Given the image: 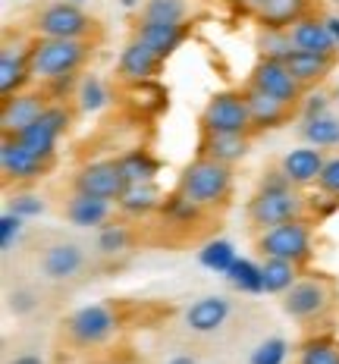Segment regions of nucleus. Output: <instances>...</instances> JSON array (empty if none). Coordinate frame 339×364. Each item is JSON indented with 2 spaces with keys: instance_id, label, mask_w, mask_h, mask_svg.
Here are the masks:
<instances>
[{
  "instance_id": "obj_1",
  "label": "nucleus",
  "mask_w": 339,
  "mask_h": 364,
  "mask_svg": "<svg viewBox=\"0 0 339 364\" xmlns=\"http://www.w3.org/2000/svg\"><path fill=\"white\" fill-rule=\"evenodd\" d=\"M308 210V201L298 186H292L280 170H274L267 179H261L258 192L252 195L245 214L254 230H267V226L286 223V220H301Z\"/></svg>"
},
{
  "instance_id": "obj_2",
  "label": "nucleus",
  "mask_w": 339,
  "mask_h": 364,
  "mask_svg": "<svg viewBox=\"0 0 339 364\" xmlns=\"http://www.w3.org/2000/svg\"><path fill=\"white\" fill-rule=\"evenodd\" d=\"M92 57V41H75V38H32L28 63H32V79L41 82H70L75 73Z\"/></svg>"
},
{
  "instance_id": "obj_3",
  "label": "nucleus",
  "mask_w": 339,
  "mask_h": 364,
  "mask_svg": "<svg viewBox=\"0 0 339 364\" xmlns=\"http://www.w3.org/2000/svg\"><path fill=\"white\" fill-rule=\"evenodd\" d=\"M176 192L201 208H220L232 195V166L198 154L192 164L183 166Z\"/></svg>"
},
{
  "instance_id": "obj_4",
  "label": "nucleus",
  "mask_w": 339,
  "mask_h": 364,
  "mask_svg": "<svg viewBox=\"0 0 339 364\" xmlns=\"http://www.w3.org/2000/svg\"><path fill=\"white\" fill-rule=\"evenodd\" d=\"M254 245H258L261 257H283V261H292V264H298V267H305L314 255V232L305 217L286 220V223L261 230Z\"/></svg>"
},
{
  "instance_id": "obj_5",
  "label": "nucleus",
  "mask_w": 339,
  "mask_h": 364,
  "mask_svg": "<svg viewBox=\"0 0 339 364\" xmlns=\"http://www.w3.org/2000/svg\"><path fill=\"white\" fill-rule=\"evenodd\" d=\"M35 35L44 38H75V41H92V38L101 32L97 28V19L88 16L79 4H70V0H57V4H48L35 13L32 19Z\"/></svg>"
},
{
  "instance_id": "obj_6",
  "label": "nucleus",
  "mask_w": 339,
  "mask_h": 364,
  "mask_svg": "<svg viewBox=\"0 0 339 364\" xmlns=\"http://www.w3.org/2000/svg\"><path fill=\"white\" fill-rule=\"evenodd\" d=\"M117 330H119V314H117L113 305H107V301L75 308L72 314L63 321V333L70 336V343L79 346V348L104 346Z\"/></svg>"
},
{
  "instance_id": "obj_7",
  "label": "nucleus",
  "mask_w": 339,
  "mask_h": 364,
  "mask_svg": "<svg viewBox=\"0 0 339 364\" xmlns=\"http://www.w3.org/2000/svg\"><path fill=\"white\" fill-rule=\"evenodd\" d=\"M198 126L201 132H236V135L254 132L245 91H217L205 104V110H201Z\"/></svg>"
},
{
  "instance_id": "obj_8",
  "label": "nucleus",
  "mask_w": 339,
  "mask_h": 364,
  "mask_svg": "<svg viewBox=\"0 0 339 364\" xmlns=\"http://www.w3.org/2000/svg\"><path fill=\"white\" fill-rule=\"evenodd\" d=\"M333 305V283L323 277H298L289 292H283V311L298 323L318 321Z\"/></svg>"
},
{
  "instance_id": "obj_9",
  "label": "nucleus",
  "mask_w": 339,
  "mask_h": 364,
  "mask_svg": "<svg viewBox=\"0 0 339 364\" xmlns=\"http://www.w3.org/2000/svg\"><path fill=\"white\" fill-rule=\"evenodd\" d=\"M85 248L70 239H54L38 252V270L48 283H70L85 270Z\"/></svg>"
},
{
  "instance_id": "obj_10",
  "label": "nucleus",
  "mask_w": 339,
  "mask_h": 364,
  "mask_svg": "<svg viewBox=\"0 0 339 364\" xmlns=\"http://www.w3.org/2000/svg\"><path fill=\"white\" fill-rule=\"evenodd\" d=\"M66 129H70V110L60 107V104H48V110L41 113V119L32 123L22 135H16V139L32 151V154H38L41 161L50 164L54 161V154H57L60 135H63Z\"/></svg>"
},
{
  "instance_id": "obj_11",
  "label": "nucleus",
  "mask_w": 339,
  "mask_h": 364,
  "mask_svg": "<svg viewBox=\"0 0 339 364\" xmlns=\"http://www.w3.org/2000/svg\"><path fill=\"white\" fill-rule=\"evenodd\" d=\"M75 192L82 195H95V198H107V201H119V195L126 192L129 179H126L123 166L117 161H95L85 164L79 173H75Z\"/></svg>"
},
{
  "instance_id": "obj_12",
  "label": "nucleus",
  "mask_w": 339,
  "mask_h": 364,
  "mask_svg": "<svg viewBox=\"0 0 339 364\" xmlns=\"http://www.w3.org/2000/svg\"><path fill=\"white\" fill-rule=\"evenodd\" d=\"M248 88H258L264 95H274L286 104H296L301 101L305 88L296 82V75L289 73V66L283 60H267V57H258V63L252 66V75H248Z\"/></svg>"
},
{
  "instance_id": "obj_13",
  "label": "nucleus",
  "mask_w": 339,
  "mask_h": 364,
  "mask_svg": "<svg viewBox=\"0 0 339 364\" xmlns=\"http://www.w3.org/2000/svg\"><path fill=\"white\" fill-rule=\"evenodd\" d=\"M232 314V301L230 295H201L192 305L185 308L183 323L188 333H198V336H208V333H217L226 327Z\"/></svg>"
},
{
  "instance_id": "obj_14",
  "label": "nucleus",
  "mask_w": 339,
  "mask_h": 364,
  "mask_svg": "<svg viewBox=\"0 0 339 364\" xmlns=\"http://www.w3.org/2000/svg\"><path fill=\"white\" fill-rule=\"evenodd\" d=\"M261 28H289L296 19L308 16V0H236Z\"/></svg>"
},
{
  "instance_id": "obj_15",
  "label": "nucleus",
  "mask_w": 339,
  "mask_h": 364,
  "mask_svg": "<svg viewBox=\"0 0 339 364\" xmlns=\"http://www.w3.org/2000/svg\"><path fill=\"white\" fill-rule=\"evenodd\" d=\"M48 110L41 95L35 91H16V95L4 97V110H0V126H4V135L16 139L22 135L32 123L41 119V113Z\"/></svg>"
},
{
  "instance_id": "obj_16",
  "label": "nucleus",
  "mask_w": 339,
  "mask_h": 364,
  "mask_svg": "<svg viewBox=\"0 0 339 364\" xmlns=\"http://www.w3.org/2000/svg\"><path fill=\"white\" fill-rule=\"evenodd\" d=\"M161 66H163V60L157 57L145 41L132 38L123 48V54H119L117 73L126 85H148V82H154V75L161 73Z\"/></svg>"
},
{
  "instance_id": "obj_17",
  "label": "nucleus",
  "mask_w": 339,
  "mask_h": 364,
  "mask_svg": "<svg viewBox=\"0 0 339 364\" xmlns=\"http://www.w3.org/2000/svg\"><path fill=\"white\" fill-rule=\"evenodd\" d=\"M0 170H4V176L10 182H32L48 170V161L32 154L19 139L4 135V145H0Z\"/></svg>"
},
{
  "instance_id": "obj_18",
  "label": "nucleus",
  "mask_w": 339,
  "mask_h": 364,
  "mask_svg": "<svg viewBox=\"0 0 339 364\" xmlns=\"http://www.w3.org/2000/svg\"><path fill=\"white\" fill-rule=\"evenodd\" d=\"M323 151L314 148V145H301V148H292L286 151L280 157V164H276V170L283 173L286 179L292 182V186L298 188H308V186H318V176L323 170Z\"/></svg>"
},
{
  "instance_id": "obj_19",
  "label": "nucleus",
  "mask_w": 339,
  "mask_h": 364,
  "mask_svg": "<svg viewBox=\"0 0 339 364\" xmlns=\"http://www.w3.org/2000/svg\"><path fill=\"white\" fill-rule=\"evenodd\" d=\"M289 38L296 44V50H308V54H323V57H336L339 44L333 32H330L327 19L318 16H301L289 26Z\"/></svg>"
},
{
  "instance_id": "obj_20",
  "label": "nucleus",
  "mask_w": 339,
  "mask_h": 364,
  "mask_svg": "<svg viewBox=\"0 0 339 364\" xmlns=\"http://www.w3.org/2000/svg\"><path fill=\"white\" fill-rule=\"evenodd\" d=\"M28 50H32V41H19L16 48H13V44H6V48L0 50V95H4V97L22 91V88H26V82L32 79Z\"/></svg>"
},
{
  "instance_id": "obj_21",
  "label": "nucleus",
  "mask_w": 339,
  "mask_h": 364,
  "mask_svg": "<svg viewBox=\"0 0 339 364\" xmlns=\"http://www.w3.org/2000/svg\"><path fill=\"white\" fill-rule=\"evenodd\" d=\"M135 38L145 41L157 57L167 63V60L183 48V41L188 38V26H173V22H148V19H139L135 26Z\"/></svg>"
},
{
  "instance_id": "obj_22",
  "label": "nucleus",
  "mask_w": 339,
  "mask_h": 364,
  "mask_svg": "<svg viewBox=\"0 0 339 364\" xmlns=\"http://www.w3.org/2000/svg\"><path fill=\"white\" fill-rule=\"evenodd\" d=\"M113 204L107 198H95V195H82L75 192L70 201H66V220L79 230H101V226L110 223L113 217Z\"/></svg>"
},
{
  "instance_id": "obj_23",
  "label": "nucleus",
  "mask_w": 339,
  "mask_h": 364,
  "mask_svg": "<svg viewBox=\"0 0 339 364\" xmlns=\"http://www.w3.org/2000/svg\"><path fill=\"white\" fill-rule=\"evenodd\" d=\"M248 148V135H236V132H201V141H198V154L201 157H210V161H220L226 166L245 161Z\"/></svg>"
},
{
  "instance_id": "obj_24",
  "label": "nucleus",
  "mask_w": 339,
  "mask_h": 364,
  "mask_svg": "<svg viewBox=\"0 0 339 364\" xmlns=\"http://www.w3.org/2000/svg\"><path fill=\"white\" fill-rule=\"evenodd\" d=\"M245 97H248V110H252V126L258 129V132L283 126L286 119L292 117V104H286L274 95H264V91H258V88L245 85Z\"/></svg>"
},
{
  "instance_id": "obj_25",
  "label": "nucleus",
  "mask_w": 339,
  "mask_h": 364,
  "mask_svg": "<svg viewBox=\"0 0 339 364\" xmlns=\"http://www.w3.org/2000/svg\"><path fill=\"white\" fill-rule=\"evenodd\" d=\"M117 208L129 217H145V214H151V210L163 208V192H161L157 182H129L126 192L119 195Z\"/></svg>"
},
{
  "instance_id": "obj_26",
  "label": "nucleus",
  "mask_w": 339,
  "mask_h": 364,
  "mask_svg": "<svg viewBox=\"0 0 339 364\" xmlns=\"http://www.w3.org/2000/svg\"><path fill=\"white\" fill-rule=\"evenodd\" d=\"M289 73L296 75V82L301 88H311L323 82L336 66V57H323V54H308V50H296L289 60H286Z\"/></svg>"
},
{
  "instance_id": "obj_27",
  "label": "nucleus",
  "mask_w": 339,
  "mask_h": 364,
  "mask_svg": "<svg viewBox=\"0 0 339 364\" xmlns=\"http://www.w3.org/2000/svg\"><path fill=\"white\" fill-rule=\"evenodd\" d=\"M301 267L292 261H283V257H264L261 261V277H264V292L267 295H283L289 292L292 286L298 283Z\"/></svg>"
},
{
  "instance_id": "obj_28",
  "label": "nucleus",
  "mask_w": 339,
  "mask_h": 364,
  "mask_svg": "<svg viewBox=\"0 0 339 364\" xmlns=\"http://www.w3.org/2000/svg\"><path fill=\"white\" fill-rule=\"evenodd\" d=\"M301 139L314 148H336L339 145V117L323 113L314 119H301Z\"/></svg>"
},
{
  "instance_id": "obj_29",
  "label": "nucleus",
  "mask_w": 339,
  "mask_h": 364,
  "mask_svg": "<svg viewBox=\"0 0 339 364\" xmlns=\"http://www.w3.org/2000/svg\"><path fill=\"white\" fill-rule=\"evenodd\" d=\"M226 283L242 295H258L264 292V277H261V264H254L252 257H236L230 270H226Z\"/></svg>"
},
{
  "instance_id": "obj_30",
  "label": "nucleus",
  "mask_w": 339,
  "mask_h": 364,
  "mask_svg": "<svg viewBox=\"0 0 339 364\" xmlns=\"http://www.w3.org/2000/svg\"><path fill=\"white\" fill-rule=\"evenodd\" d=\"M254 50L258 57H267V60H289L296 54V44L289 38V28H261L258 38H254Z\"/></svg>"
},
{
  "instance_id": "obj_31",
  "label": "nucleus",
  "mask_w": 339,
  "mask_h": 364,
  "mask_svg": "<svg viewBox=\"0 0 339 364\" xmlns=\"http://www.w3.org/2000/svg\"><path fill=\"white\" fill-rule=\"evenodd\" d=\"M95 248L101 257H119L132 248V230L129 223H107L97 230Z\"/></svg>"
},
{
  "instance_id": "obj_32",
  "label": "nucleus",
  "mask_w": 339,
  "mask_h": 364,
  "mask_svg": "<svg viewBox=\"0 0 339 364\" xmlns=\"http://www.w3.org/2000/svg\"><path fill=\"white\" fill-rule=\"evenodd\" d=\"M119 166H123L129 182H157V176H161V161L148 151H129V154L119 157Z\"/></svg>"
},
{
  "instance_id": "obj_33",
  "label": "nucleus",
  "mask_w": 339,
  "mask_h": 364,
  "mask_svg": "<svg viewBox=\"0 0 339 364\" xmlns=\"http://www.w3.org/2000/svg\"><path fill=\"white\" fill-rule=\"evenodd\" d=\"M110 101V91L97 75H82L79 85H75V104H79L82 113H97L104 110Z\"/></svg>"
},
{
  "instance_id": "obj_34",
  "label": "nucleus",
  "mask_w": 339,
  "mask_h": 364,
  "mask_svg": "<svg viewBox=\"0 0 339 364\" xmlns=\"http://www.w3.org/2000/svg\"><path fill=\"white\" fill-rule=\"evenodd\" d=\"M296 364H339V339L314 336L308 343H301Z\"/></svg>"
},
{
  "instance_id": "obj_35",
  "label": "nucleus",
  "mask_w": 339,
  "mask_h": 364,
  "mask_svg": "<svg viewBox=\"0 0 339 364\" xmlns=\"http://www.w3.org/2000/svg\"><path fill=\"white\" fill-rule=\"evenodd\" d=\"M148 22H173V26H185L188 19V4L185 0H145L141 16Z\"/></svg>"
},
{
  "instance_id": "obj_36",
  "label": "nucleus",
  "mask_w": 339,
  "mask_h": 364,
  "mask_svg": "<svg viewBox=\"0 0 339 364\" xmlns=\"http://www.w3.org/2000/svg\"><path fill=\"white\" fill-rule=\"evenodd\" d=\"M236 248H232V242H226V239H214V242H208L205 248L198 252V261H201V267H208V270H214V273H220V277H226V270L236 264Z\"/></svg>"
},
{
  "instance_id": "obj_37",
  "label": "nucleus",
  "mask_w": 339,
  "mask_h": 364,
  "mask_svg": "<svg viewBox=\"0 0 339 364\" xmlns=\"http://www.w3.org/2000/svg\"><path fill=\"white\" fill-rule=\"evenodd\" d=\"M286 358H289V339L267 336L264 343L254 346V352L248 355V364H286Z\"/></svg>"
},
{
  "instance_id": "obj_38",
  "label": "nucleus",
  "mask_w": 339,
  "mask_h": 364,
  "mask_svg": "<svg viewBox=\"0 0 339 364\" xmlns=\"http://www.w3.org/2000/svg\"><path fill=\"white\" fill-rule=\"evenodd\" d=\"M22 226H26V217L13 214V210H4V217H0V248H4L6 255L16 248V242L22 239Z\"/></svg>"
},
{
  "instance_id": "obj_39",
  "label": "nucleus",
  "mask_w": 339,
  "mask_h": 364,
  "mask_svg": "<svg viewBox=\"0 0 339 364\" xmlns=\"http://www.w3.org/2000/svg\"><path fill=\"white\" fill-rule=\"evenodd\" d=\"M318 192L327 198H339V154L323 161V170L318 176Z\"/></svg>"
},
{
  "instance_id": "obj_40",
  "label": "nucleus",
  "mask_w": 339,
  "mask_h": 364,
  "mask_svg": "<svg viewBox=\"0 0 339 364\" xmlns=\"http://www.w3.org/2000/svg\"><path fill=\"white\" fill-rule=\"evenodd\" d=\"M10 210L13 214H19V217H41L44 214V198L41 195H28V192H22V195H16L13 198V204H10Z\"/></svg>"
},
{
  "instance_id": "obj_41",
  "label": "nucleus",
  "mask_w": 339,
  "mask_h": 364,
  "mask_svg": "<svg viewBox=\"0 0 339 364\" xmlns=\"http://www.w3.org/2000/svg\"><path fill=\"white\" fill-rule=\"evenodd\" d=\"M323 113H330V97L327 95H311L305 101V107H301V119H314V117H323Z\"/></svg>"
},
{
  "instance_id": "obj_42",
  "label": "nucleus",
  "mask_w": 339,
  "mask_h": 364,
  "mask_svg": "<svg viewBox=\"0 0 339 364\" xmlns=\"http://www.w3.org/2000/svg\"><path fill=\"white\" fill-rule=\"evenodd\" d=\"M10 311L13 314H32L35 311V295L28 289H16L10 295Z\"/></svg>"
},
{
  "instance_id": "obj_43",
  "label": "nucleus",
  "mask_w": 339,
  "mask_h": 364,
  "mask_svg": "<svg viewBox=\"0 0 339 364\" xmlns=\"http://www.w3.org/2000/svg\"><path fill=\"white\" fill-rule=\"evenodd\" d=\"M6 364H48V361H44L41 355H35V352H19V355H13Z\"/></svg>"
},
{
  "instance_id": "obj_44",
  "label": "nucleus",
  "mask_w": 339,
  "mask_h": 364,
  "mask_svg": "<svg viewBox=\"0 0 339 364\" xmlns=\"http://www.w3.org/2000/svg\"><path fill=\"white\" fill-rule=\"evenodd\" d=\"M167 364H198V358L195 355H185V352H179V355H173V358Z\"/></svg>"
},
{
  "instance_id": "obj_45",
  "label": "nucleus",
  "mask_w": 339,
  "mask_h": 364,
  "mask_svg": "<svg viewBox=\"0 0 339 364\" xmlns=\"http://www.w3.org/2000/svg\"><path fill=\"white\" fill-rule=\"evenodd\" d=\"M327 26H330V32H333L336 44H339V16H330V19H327Z\"/></svg>"
},
{
  "instance_id": "obj_46",
  "label": "nucleus",
  "mask_w": 339,
  "mask_h": 364,
  "mask_svg": "<svg viewBox=\"0 0 339 364\" xmlns=\"http://www.w3.org/2000/svg\"><path fill=\"white\" fill-rule=\"evenodd\" d=\"M119 4H123V6H126V10H132V6H135V4H139V0H119Z\"/></svg>"
},
{
  "instance_id": "obj_47",
  "label": "nucleus",
  "mask_w": 339,
  "mask_h": 364,
  "mask_svg": "<svg viewBox=\"0 0 339 364\" xmlns=\"http://www.w3.org/2000/svg\"><path fill=\"white\" fill-rule=\"evenodd\" d=\"M70 4H79V6H82V4H85V0H70Z\"/></svg>"
},
{
  "instance_id": "obj_48",
  "label": "nucleus",
  "mask_w": 339,
  "mask_h": 364,
  "mask_svg": "<svg viewBox=\"0 0 339 364\" xmlns=\"http://www.w3.org/2000/svg\"><path fill=\"white\" fill-rule=\"evenodd\" d=\"M336 104H339V91H336Z\"/></svg>"
}]
</instances>
